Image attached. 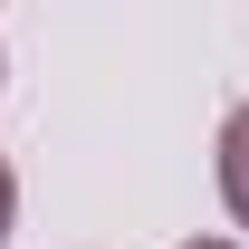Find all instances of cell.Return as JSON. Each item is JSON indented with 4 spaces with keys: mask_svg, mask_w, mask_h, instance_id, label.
Listing matches in <instances>:
<instances>
[{
    "mask_svg": "<svg viewBox=\"0 0 249 249\" xmlns=\"http://www.w3.org/2000/svg\"><path fill=\"white\" fill-rule=\"evenodd\" d=\"M182 249H230V240H182Z\"/></svg>",
    "mask_w": 249,
    "mask_h": 249,
    "instance_id": "obj_3",
    "label": "cell"
},
{
    "mask_svg": "<svg viewBox=\"0 0 249 249\" xmlns=\"http://www.w3.org/2000/svg\"><path fill=\"white\" fill-rule=\"evenodd\" d=\"M10 211H19V182H10V154H0V240H10Z\"/></svg>",
    "mask_w": 249,
    "mask_h": 249,
    "instance_id": "obj_2",
    "label": "cell"
},
{
    "mask_svg": "<svg viewBox=\"0 0 249 249\" xmlns=\"http://www.w3.org/2000/svg\"><path fill=\"white\" fill-rule=\"evenodd\" d=\"M220 201L249 230V106H230V124H220Z\"/></svg>",
    "mask_w": 249,
    "mask_h": 249,
    "instance_id": "obj_1",
    "label": "cell"
}]
</instances>
